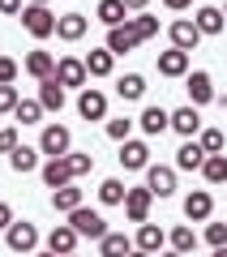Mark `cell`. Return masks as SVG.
Masks as SVG:
<instances>
[{
	"mask_svg": "<svg viewBox=\"0 0 227 257\" xmlns=\"http://www.w3.org/2000/svg\"><path fill=\"white\" fill-rule=\"evenodd\" d=\"M73 150V133L64 124H47L43 133H39V155H47V159H64Z\"/></svg>",
	"mask_w": 227,
	"mask_h": 257,
	"instance_id": "1",
	"label": "cell"
},
{
	"mask_svg": "<svg viewBox=\"0 0 227 257\" xmlns=\"http://www.w3.org/2000/svg\"><path fill=\"white\" fill-rule=\"evenodd\" d=\"M56 82H60L64 90H86V82H90L86 60H77V56H60V60H56Z\"/></svg>",
	"mask_w": 227,
	"mask_h": 257,
	"instance_id": "2",
	"label": "cell"
},
{
	"mask_svg": "<svg viewBox=\"0 0 227 257\" xmlns=\"http://www.w3.org/2000/svg\"><path fill=\"white\" fill-rule=\"evenodd\" d=\"M69 227L77 231V236H90V240L107 236V219H103L99 210H86V206H77V210L69 214Z\"/></svg>",
	"mask_w": 227,
	"mask_h": 257,
	"instance_id": "3",
	"label": "cell"
},
{
	"mask_svg": "<svg viewBox=\"0 0 227 257\" xmlns=\"http://www.w3.org/2000/svg\"><path fill=\"white\" fill-rule=\"evenodd\" d=\"M22 26L35 39H47V35H56V13L47 9V5H26V9H22Z\"/></svg>",
	"mask_w": 227,
	"mask_h": 257,
	"instance_id": "4",
	"label": "cell"
},
{
	"mask_svg": "<svg viewBox=\"0 0 227 257\" xmlns=\"http://www.w3.org/2000/svg\"><path fill=\"white\" fill-rule=\"evenodd\" d=\"M5 244L13 248V253H35L39 248V227L26 219H13V227L5 231Z\"/></svg>",
	"mask_w": 227,
	"mask_h": 257,
	"instance_id": "5",
	"label": "cell"
},
{
	"mask_svg": "<svg viewBox=\"0 0 227 257\" xmlns=\"http://www.w3.org/2000/svg\"><path fill=\"white\" fill-rule=\"evenodd\" d=\"M120 167L125 172H146L150 167V146L146 142H137V138H129V142H120Z\"/></svg>",
	"mask_w": 227,
	"mask_h": 257,
	"instance_id": "6",
	"label": "cell"
},
{
	"mask_svg": "<svg viewBox=\"0 0 227 257\" xmlns=\"http://www.w3.org/2000/svg\"><path fill=\"white\" fill-rule=\"evenodd\" d=\"M146 189L155 193V197H172V193H176V167L150 163V167H146Z\"/></svg>",
	"mask_w": 227,
	"mask_h": 257,
	"instance_id": "7",
	"label": "cell"
},
{
	"mask_svg": "<svg viewBox=\"0 0 227 257\" xmlns=\"http://www.w3.org/2000/svg\"><path fill=\"white\" fill-rule=\"evenodd\" d=\"M184 90H189V103H193V107H206V103L214 99V82H210L206 69H193V73L184 77Z\"/></svg>",
	"mask_w": 227,
	"mask_h": 257,
	"instance_id": "8",
	"label": "cell"
},
{
	"mask_svg": "<svg viewBox=\"0 0 227 257\" xmlns=\"http://www.w3.org/2000/svg\"><path fill=\"white\" fill-rule=\"evenodd\" d=\"M86 30H90V18H86V13H60V18H56V39H64V43L86 39Z\"/></svg>",
	"mask_w": 227,
	"mask_h": 257,
	"instance_id": "9",
	"label": "cell"
},
{
	"mask_svg": "<svg viewBox=\"0 0 227 257\" xmlns=\"http://www.w3.org/2000/svg\"><path fill=\"white\" fill-rule=\"evenodd\" d=\"M150 206H155V193L146 189H129V197H125V214H129V223H146L150 219Z\"/></svg>",
	"mask_w": 227,
	"mask_h": 257,
	"instance_id": "10",
	"label": "cell"
},
{
	"mask_svg": "<svg viewBox=\"0 0 227 257\" xmlns=\"http://www.w3.org/2000/svg\"><path fill=\"white\" fill-rule=\"evenodd\" d=\"M77 231L69 227V223H56L52 231H47V253H56V257H69V253H77Z\"/></svg>",
	"mask_w": 227,
	"mask_h": 257,
	"instance_id": "11",
	"label": "cell"
},
{
	"mask_svg": "<svg viewBox=\"0 0 227 257\" xmlns=\"http://www.w3.org/2000/svg\"><path fill=\"white\" fill-rule=\"evenodd\" d=\"M77 111H82V120H107V94L94 90V86H86V90L77 94Z\"/></svg>",
	"mask_w": 227,
	"mask_h": 257,
	"instance_id": "12",
	"label": "cell"
},
{
	"mask_svg": "<svg viewBox=\"0 0 227 257\" xmlns=\"http://www.w3.org/2000/svg\"><path fill=\"white\" fill-rule=\"evenodd\" d=\"M137 124H142V133L146 138H159V133H167L172 128V111L167 107H159V103H150V107L137 116Z\"/></svg>",
	"mask_w": 227,
	"mask_h": 257,
	"instance_id": "13",
	"label": "cell"
},
{
	"mask_svg": "<svg viewBox=\"0 0 227 257\" xmlns=\"http://www.w3.org/2000/svg\"><path fill=\"white\" fill-rule=\"evenodd\" d=\"M210 214H214V197H210L206 189H193L189 197H184V219L189 223H206Z\"/></svg>",
	"mask_w": 227,
	"mask_h": 257,
	"instance_id": "14",
	"label": "cell"
},
{
	"mask_svg": "<svg viewBox=\"0 0 227 257\" xmlns=\"http://www.w3.org/2000/svg\"><path fill=\"white\" fill-rule=\"evenodd\" d=\"M163 244H167V231L155 227V223H142V227H137V236H133V248H142V253H150V257L163 253Z\"/></svg>",
	"mask_w": 227,
	"mask_h": 257,
	"instance_id": "15",
	"label": "cell"
},
{
	"mask_svg": "<svg viewBox=\"0 0 227 257\" xmlns=\"http://www.w3.org/2000/svg\"><path fill=\"white\" fill-rule=\"evenodd\" d=\"M167 35H172V47H180V52H193V47L201 43V30L193 26V18H176Z\"/></svg>",
	"mask_w": 227,
	"mask_h": 257,
	"instance_id": "16",
	"label": "cell"
},
{
	"mask_svg": "<svg viewBox=\"0 0 227 257\" xmlns=\"http://www.w3.org/2000/svg\"><path fill=\"white\" fill-rule=\"evenodd\" d=\"M172 128L180 133L184 142H193V138L201 133V116H197V107H193V103H189V107H176V111H172Z\"/></svg>",
	"mask_w": 227,
	"mask_h": 257,
	"instance_id": "17",
	"label": "cell"
},
{
	"mask_svg": "<svg viewBox=\"0 0 227 257\" xmlns=\"http://www.w3.org/2000/svg\"><path fill=\"white\" fill-rule=\"evenodd\" d=\"M26 73L35 77V82H47V77L56 73V56H52V52H43V47L26 52Z\"/></svg>",
	"mask_w": 227,
	"mask_h": 257,
	"instance_id": "18",
	"label": "cell"
},
{
	"mask_svg": "<svg viewBox=\"0 0 227 257\" xmlns=\"http://www.w3.org/2000/svg\"><path fill=\"white\" fill-rule=\"evenodd\" d=\"M137 43H142V39H137V30H133V22H125V26H116V30H107V52H111V56H125V52H133Z\"/></svg>",
	"mask_w": 227,
	"mask_h": 257,
	"instance_id": "19",
	"label": "cell"
},
{
	"mask_svg": "<svg viewBox=\"0 0 227 257\" xmlns=\"http://www.w3.org/2000/svg\"><path fill=\"white\" fill-rule=\"evenodd\" d=\"M159 73L163 77H189V52H180V47L159 52Z\"/></svg>",
	"mask_w": 227,
	"mask_h": 257,
	"instance_id": "20",
	"label": "cell"
},
{
	"mask_svg": "<svg viewBox=\"0 0 227 257\" xmlns=\"http://www.w3.org/2000/svg\"><path fill=\"white\" fill-rule=\"evenodd\" d=\"M43 184H47V189H64V184H73L69 159H47V163H43Z\"/></svg>",
	"mask_w": 227,
	"mask_h": 257,
	"instance_id": "21",
	"label": "cell"
},
{
	"mask_svg": "<svg viewBox=\"0 0 227 257\" xmlns=\"http://www.w3.org/2000/svg\"><path fill=\"white\" fill-rule=\"evenodd\" d=\"M94 18H99L107 30H116V26H125V22H129V9H125V0H99Z\"/></svg>",
	"mask_w": 227,
	"mask_h": 257,
	"instance_id": "22",
	"label": "cell"
},
{
	"mask_svg": "<svg viewBox=\"0 0 227 257\" xmlns=\"http://www.w3.org/2000/svg\"><path fill=\"white\" fill-rule=\"evenodd\" d=\"M193 26H197L201 35H218V30L227 26V18H223V9H214V5H201V9L193 13Z\"/></svg>",
	"mask_w": 227,
	"mask_h": 257,
	"instance_id": "23",
	"label": "cell"
},
{
	"mask_svg": "<svg viewBox=\"0 0 227 257\" xmlns=\"http://www.w3.org/2000/svg\"><path fill=\"white\" fill-rule=\"evenodd\" d=\"M201 163H206V150L197 146V138L176 150V167H180V172H201Z\"/></svg>",
	"mask_w": 227,
	"mask_h": 257,
	"instance_id": "24",
	"label": "cell"
},
{
	"mask_svg": "<svg viewBox=\"0 0 227 257\" xmlns=\"http://www.w3.org/2000/svg\"><path fill=\"white\" fill-rule=\"evenodd\" d=\"M39 103H43V111H60L64 107V86L56 82V73L47 77V82H39Z\"/></svg>",
	"mask_w": 227,
	"mask_h": 257,
	"instance_id": "25",
	"label": "cell"
},
{
	"mask_svg": "<svg viewBox=\"0 0 227 257\" xmlns=\"http://www.w3.org/2000/svg\"><path fill=\"white\" fill-rule=\"evenodd\" d=\"M77 206H82V189H77V184L52 189V210H60V214H73Z\"/></svg>",
	"mask_w": 227,
	"mask_h": 257,
	"instance_id": "26",
	"label": "cell"
},
{
	"mask_svg": "<svg viewBox=\"0 0 227 257\" xmlns=\"http://www.w3.org/2000/svg\"><path fill=\"white\" fill-rule=\"evenodd\" d=\"M99 253L103 257H129L133 253V240H129L125 231H107V236L99 240Z\"/></svg>",
	"mask_w": 227,
	"mask_h": 257,
	"instance_id": "27",
	"label": "cell"
},
{
	"mask_svg": "<svg viewBox=\"0 0 227 257\" xmlns=\"http://www.w3.org/2000/svg\"><path fill=\"white\" fill-rule=\"evenodd\" d=\"M116 94H120L125 103H137V99L146 94V77H142V73H125V77L116 82Z\"/></svg>",
	"mask_w": 227,
	"mask_h": 257,
	"instance_id": "28",
	"label": "cell"
},
{
	"mask_svg": "<svg viewBox=\"0 0 227 257\" xmlns=\"http://www.w3.org/2000/svg\"><path fill=\"white\" fill-rule=\"evenodd\" d=\"M9 167H13L18 176L35 172V167H39V146H18V150L9 155Z\"/></svg>",
	"mask_w": 227,
	"mask_h": 257,
	"instance_id": "29",
	"label": "cell"
},
{
	"mask_svg": "<svg viewBox=\"0 0 227 257\" xmlns=\"http://www.w3.org/2000/svg\"><path fill=\"white\" fill-rule=\"evenodd\" d=\"M111 64H116V56H111L107 47H99V52L86 56V73H90V77H107V73H111Z\"/></svg>",
	"mask_w": 227,
	"mask_h": 257,
	"instance_id": "30",
	"label": "cell"
},
{
	"mask_svg": "<svg viewBox=\"0 0 227 257\" xmlns=\"http://www.w3.org/2000/svg\"><path fill=\"white\" fill-rule=\"evenodd\" d=\"M125 197H129V189H125V180H116V176L99 184V202L103 206H125Z\"/></svg>",
	"mask_w": 227,
	"mask_h": 257,
	"instance_id": "31",
	"label": "cell"
},
{
	"mask_svg": "<svg viewBox=\"0 0 227 257\" xmlns=\"http://www.w3.org/2000/svg\"><path fill=\"white\" fill-rule=\"evenodd\" d=\"M201 176H206L210 184H227V155H206Z\"/></svg>",
	"mask_w": 227,
	"mask_h": 257,
	"instance_id": "32",
	"label": "cell"
},
{
	"mask_svg": "<svg viewBox=\"0 0 227 257\" xmlns=\"http://www.w3.org/2000/svg\"><path fill=\"white\" fill-rule=\"evenodd\" d=\"M64 159H69V167H73V180H82V176L94 172V155L90 150H69Z\"/></svg>",
	"mask_w": 227,
	"mask_h": 257,
	"instance_id": "33",
	"label": "cell"
},
{
	"mask_svg": "<svg viewBox=\"0 0 227 257\" xmlns=\"http://www.w3.org/2000/svg\"><path fill=\"white\" fill-rule=\"evenodd\" d=\"M167 244H172L176 253H184V257H189L193 248H197V231H193V227H176L172 236H167Z\"/></svg>",
	"mask_w": 227,
	"mask_h": 257,
	"instance_id": "34",
	"label": "cell"
},
{
	"mask_svg": "<svg viewBox=\"0 0 227 257\" xmlns=\"http://www.w3.org/2000/svg\"><path fill=\"white\" fill-rule=\"evenodd\" d=\"M13 116H18L22 124H39V120H43V103L39 99H22L18 107H13Z\"/></svg>",
	"mask_w": 227,
	"mask_h": 257,
	"instance_id": "35",
	"label": "cell"
},
{
	"mask_svg": "<svg viewBox=\"0 0 227 257\" xmlns=\"http://www.w3.org/2000/svg\"><path fill=\"white\" fill-rule=\"evenodd\" d=\"M197 146L206 150V155H223L227 138H223V133H218V128H201V133H197Z\"/></svg>",
	"mask_w": 227,
	"mask_h": 257,
	"instance_id": "36",
	"label": "cell"
},
{
	"mask_svg": "<svg viewBox=\"0 0 227 257\" xmlns=\"http://www.w3.org/2000/svg\"><path fill=\"white\" fill-rule=\"evenodd\" d=\"M129 22H133V30H137V39H142V43L159 35V18H150V13H133Z\"/></svg>",
	"mask_w": 227,
	"mask_h": 257,
	"instance_id": "37",
	"label": "cell"
},
{
	"mask_svg": "<svg viewBox=\"0 0 227 257\" xmlns=\"http://www.w3.org/2000/svg\"><path fill=\"white\" fill-rule=\"evenodd\" d=\"M133 124H137V120H129V116H111V120H107V138H111V142H129Z\"/></svg>",
	"mask_w": 227,
	"mask_h": 257,
	"instance_id": "38",
	"label": "cell"
},
{
	"mask_svg": "<svg viewBox=\"0 0 227 257\" xmlns=\"http://www.w3.org/2000/svg\"><path fill=\"white\" fill-rule=\"evenodd\" d=\"M22 103L18 86H0V116H13V107Z\"/></svg>",
	"mask_w": 227,
	"mask_h": 257,
	"instance_id": "39",
	"label": "cell"
},
{
	"mask_svg": "<svg viewBox=\"0 0 227 257\" xmlns=\"http://www.w3.org/2000/svg\"><path fill=\"white\" fill-rule=\"evenodd\" d=\"M13 82H18V60L0 56V86H13Z\"/></svg>",
	"mask_w": 227,
	"mask_h": 257,
	"instance_id": "40",
	"label": "cell"
},
{
	"mask_svg": "<svg viewBox=\"0 0 227 257\" xmlns=\"http://www.w3.org/2000/svg\"><path fill=\"white\" fill-rule=\"evenodd\" d=\"M206 244H214V248L227 244V223H210L206 227Z\"/></svg>",
	"mask_w": 227,
	"mask_h": 257,
	"instance_id": "41",
	"label": "cell"
},
{
	"mask_svg": "<svg viewBox=\"0 0 227 257\" xmlns=\"http://www.w3.org/2000/svg\"><path fill=\"white\" fill-rule=\"evenodd\" d=\"M22 142H18V128H0V155H13Z\"/></svg>",
	"mask_w": 227,
	"mask_h": 257,
	"instance_id": "42",
	"label": "cell"
},
{
	"mask_svg": "<svg viewBox=\"0 0 227 257\" xmlns=\"http://www.w3.org/2000/svg\"><path fill=\"white\" fill-rule=\"evenodd\" d=\"M9 227H13V206L0 202V231H9Z\"/></svg>",
	"mask_w": 227,
	"mask_h": 257,
	"instance_id": "43",
	"label": "cell"
},
{
	"mask_svg": "<svg viewBox=\"0 0 227 257\" xmlns=\"http://www.w3.org/2000/svg\"><path fill=\"white\" fill-rule=\"evenodd\" d=\"M0 13H9V18H22V0H0Z\"/></svg>",
	"mask_w": 227,
	"mask_h": 257,
	"instance_id": "44",
	"label": "cell"
},
{
	"mask_svg": "<svg viewBox=\"0 0 227 257\" xmlns=\"http://www.w3.org/2000/svg\"><path fill=\"white\" fill-rule=\"evenodd\" d=\"M146 5H150V0H125V9H129V13H146Z\"/></svg>",
	"mask_w": 227,
	"mask_h": 257,
	"instance_id": "45",
	"label": "cell"
},
{
	"mask_svg": "<svg viewBox=\"0 0 227 257\" xmlns=\"http://www.w3.org/2000/svg\"><path fill=\"white\" fill-rule=\"evenodd\" d=\"M163 5H167V9H176V13H184V9L193 5V0H163Z\"/></svg>",
	"mask_w": 227,
	"mask_h": 257,
	"instance_id": "46",
	"label": "cell"
},
{
	"mask_svg": "<svg viewBox=\"0 0 227 257\" xmlns=\"http://www.w3.org/2000/svg\"><path fill=\"white\" fill-rule=\"evenodd\" d=\"M129 257H150V253H142V248H133V253H129Z\"/></svg>",
	"mask_w": 227,
	"mask_h": 257,
	"instance_id": "47",
	"label": "cell"
},
{
	"mask_svg": "<svg viewBox=\"0 0 227 257\" xmlns=\"http://www.w3.org/2000/svg\"><path fill=\"white\" fill-rule=\"evenodd\" d=\"M214 257H227V244H223V248H214Z\"/></svg>",
	"mask_w": 227,
	"mask_h": 257,
	"instance_id": "48",
	"label": "cell"
},
{
	"mask_svg": "<svg viewBox=\"0 0 227 257\" xmlns=\"http://www.w3.org/2000/svg\"><path fill=\"white\" fill-rule=\"evenodd\" d=\"M159 257H184V253H176V248H172V253H159Z\"/></svg>",
	"mask_w": 227,
	"mask_h": 257,
	"instance_id": "49",
	"label": "cell"
},
{
	"mask_svg": "<svg viewBox=\"0 0 227 257\" xmlns=\"http://www.w3.org/2000/svg\"><path fill=\"white\" fill-rule=\"evenodd\" d=\"M30 5H52V0H30Z\"/></svg>",
	"mask_w": 227,
	"mask_h": 257,
	"instance_id": "50",
	"label": "cell"
},
{
	"mask_svg": "<svg viewBox=\"0 0 227 257\" xmlns=\"http://www.w3.org/2000/svg\"><path fill=\"white\" fill-rule=\"evenodd\" d=\"M35 257H56V253H35Z\"/></svg>",
	"mask_w": 227,
	"mask_h": 257,
	"instance_id": "51",
	"label": "cell"
},
{
	"mask_svg": "<svg viewBox=\"0 0 227 257\" xmlns=\"http://www.w3.org/2000/svg\"><path fill=\"white\" fill-rule=\"evenodd\" d=\"M223 18H227V9H223Z\"/></svg>",
	"mask_w": 227,
	"mask_h": 257,
	"instance_id": "52",
	"label": "cell"
},
{
	"mask_svg": "<svg viewBox=\"0 0 227 257\" xmlns=\"http://www.w3.org/2000/svg\"><path fill=\"white\" fill-rule=\"evenodd\" d=\"M69 257H77V253H69Z\"/></svg>",
	"mask_w": 227,
	"mask_h": 257,
	"instance_id": "53",
	"label": "cell"
}]
</instances>
